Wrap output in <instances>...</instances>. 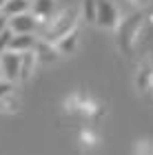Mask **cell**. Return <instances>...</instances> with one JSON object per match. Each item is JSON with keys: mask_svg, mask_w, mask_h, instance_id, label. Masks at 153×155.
<instances>
[{"mask_svg": "<svg viewBox=\"0 0 153 155\" xmlns=\"http://www.w3.org/2000/svg\"><path fill=\"white\" fill-rule=\"evenodd\" d=\"M95 22L100 27H107V29L115 27L118 11H115V7L111 5L109 0H95Z\"/></svg>", "mask_w": 153, "mask_h": 155, "instance_id": "7a4b0ae2", "label": "cell"}, {"mask_svg": "<svg viewBox=\"0 0 153 155\" xmlns=\"http://www.w3.org/2000/svg\"><path fill=\"white\" fill-rule=\"evenodd\" d=\"M0 13H2V11H0Z\"/></svg>", "mask_w": 153, "mask_h": 155, "instance_id": "5bb4252c", "label": "cell"}, {"mask_svg": "<svg viewBox=\"0 0 153 155\" xmlns=\"http://www.w3.org/2000/svg\"><path fill=\"white\" fill-rule=\"evenodd\" d=\"M33 53H36V60H40V62H47V60H55V49L53 47H49V45H45V42H36V47H33Z\"/></svg>", "mask_w": 153, "mask_h": 155, "instance_id": "8992f818", "label": "cell"}, {"mask_svg": "<svg viewBox=\"0 0 153 155\" xmlns=\"http://www.w3.org/2000/svg\"><path fill=\"white\" fill-rule=\"evenodd\" d=\"M0 11L7 18L16 16V13H25V11H29V0H7Z\"/></svg>", "mask_w": 153, "mask_h": 155, "instance_id": "5b68a950", "label": "cell"}, {"mask_svg": "<svg viewBox=\"0 0 153 155\" xmlns=\"http://www.w3.org/2000/svg\"><path fill=\"white\" fill-rule=\"evenodd\" d=\"M11 36H13V31L7 27V29H2L0 31V53L2 51H7L9 49V40H11Z\"/></svg>", "mask_w": 153, "mask_h": 155, "instance_id": "30bf717a", "label": "cell"}, {"mask_svg": "<svg viewBox=\"0 0 153 155\" xmlns=\"http://www.w3.org/2000/svg\"><path fill=\"white\" fill-rule=\"evenodd\" d=\"M5 2H7V0H0V9H2V5H5Z\"/></svg>", "mask_w": 153, "mask_h": 155, "instance_id": "7c38bea8", "label": "cell"}, {"mask_svg": "<svg viewBox=\"0 0 153 155\" xmlns=\"http://www.w3.org/2000/svg\"><path fill=\"white\" fill-rule=\"evenodd\" d=\"M0 67H2V78L5 80H18L20 78V67H22V53L18 51H7L0 53Z\"/></svg>", "mask_w": 153, "mask_h": 155, "instance_id": "6da1fadb", "label": "cell"}, {"mask_svg": "<svg viewBox=\"0 0 153 155\" xmlns=\"http://www.w3.org/2000/svg\"><path fill=\"white\" fill-rule=\"evenodd\" d=\"M0 75H2V67H0Z\"/></svg>", "mask_w": 153, "mask_h": 155, "instance_id": "4fadbf2b", "label": "cell"}, {"mask_svg": "<svg viewBox=\"0 0 153 155\" xmlns=\"http://www.w3.org/2000/svg\"><path fill=\"white\" fill-rule=\"evenodd\" d=\"M36 38L33 33H13L11 40H9V49L11 51H18V53H25V51H31L36 47Z\"/></svg>", "mask_w": 153, "mask_h": 155, "instance_id": "277c9868", "label": "cell"}, {"mask_svg": "<svg viewBox=\"0 0 153 155\" xmlns=\"http://www.w3.org/2000/svg\"><path fill=\"white\" fill-rule=\"evenodd\" d=\"M13 91V87H11V80H2L0 82V100H2V97H7Z\"/></svg>", "mask_w": 153, "mask_h": 155, "instance_id": "8fae6325", "label": "cell"}, {"mask_svg": "<svg viewBox=\"0 0 153 155\" xmlns=\"http://www.w3.org/2000/svg\"><path fill=\"white\" fill-rule=\"evenodd\" d=\"M82 16L87 22H95V0H82Z\"/></svg>", "mask_w": 153, "mask_h": 155, "instance_id": "9c48e42d", "label": "cell"}, {"mask_svg": "<svg viewBox=\"0 0 153 155\" xmlns=\"http://www.w3.org/2000/svg\"><path fill=\"white\" fill-rule=\"evenodd\" d=\"M73 47H75V31L71 29L69 33H62V36H60L58 49H60V51H73Z\"/></svg>", "mask_w": 153, "mask_h": 155, "instance_id": "ba28073f", "label": "cell"}, {"mask_svg": "<svg viewBox=\"0 0 153 155\" xmlns=\"http://www.w3.org/2000/svg\"><path fill=\"white\" fill-rule=\"evenodd\" d=\"M31 9L36 18H47L53 11V0H31Z\"/></svg>", "mask_w": 153, "mask_h": 155, "instance_id": "52a82bcc", "label": "cell"}, {"mask_svg": "<svg viewBox=\"0 0 153 155\" xmlns=\"http://www.w3.org/2000/svg\"><path fill=\"white\" fill-rule=\"evenodd\" d=\"M7 27L13 33H33L36 29V16H29V13H16V16L7 18Z\"/></svg>", "mask_w": 153, "mask_h": 155, "instance_id": "3957f363", "label": "cell"}]
</instances>
